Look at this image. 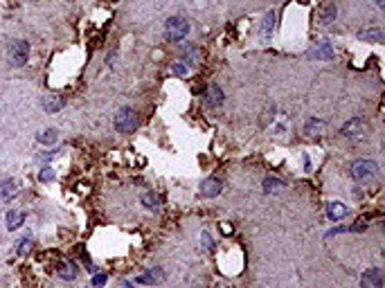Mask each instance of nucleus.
<instances>
[{
    "mask_svg": "<svg viewBox=\"0 0 385 288\" xmlns=\"http://www.w3.org/2000/svg\"><path fill=\"white\" fill-rule=\"evenodd\" d=\"M187 34H190V22H187L185 18L174 16L164 22V38H167L169 43H178V40H182Z\"/></svg>",
    "mask_w": 385,
    "mask_h": 288,
    "instance_id": "1",
    "label": "nucleus"
},
{
    "mask_svg": "<svg viewBox=\"0 0 385 288\" xmlns=\"http://www.w3.org/2000/svg\"><path fill=\"white\" fill-rule=\"evenodd\" d=\"M349 171H352L354 180H358V182H372L378 176V166L372 160H356Z\"/></svg>",
    "mask_w": 385,
    "mask_h": 288,
    "instance_id": "2",
    "label": "nucleus"
},
{
    "mask_svg": "<svg viewBox=\"0 0 385 288\" xmlns=\"http://www.w3.org/2000/svg\"><path fill=\"white\" fill-rule=\"evenodd\" d=\"M138 124H140V120H138V115L131 108H120L115 112V128L120 133H131V130L138 128Z\"/></svg>",
    "mask_w": 385,
    "mask_h": 288,
    "instance_id": "3",
    "label": "nucleus"
},
{
    "mask_svg": "<svg viewBox=\"0 0 385 288\" xmlns=\"http://www.w3.org/2000/svg\"><path fill=\"white\" fill-rule=\"evenodd\" d=\"M28 54H30L28 40H12L10 43V58L14 66H25L28 63Z\"/></svg>",
    "mask_w": 385,
    "mask_h": 288,
    "instance_id": "4",
    "label": "nucleus"
},
{
    "mask_svg": "<svg viewBox=\"0 0 385 288\" xmlns=\"http://www.w3.org/2000/svg\"><path fill=\"white\" fill-rule=\"evenodd\" d=\"M340 133L344 135V138H349V140H354V142H358V140H362L367 135V126L362 124L360 120H352V122H347V124L340 128Z\"/></svg>",
    "mask_w": 385,
    "mask_h": 288,
    "instance_id": "5",
    "label": "nucleus"
},
{
    "mask_svg": "<svg viewBox=\"0 0 385 288\" xmlns=\"http://www.w3.org/2000/svg\"><path fill=\"white\" fill-rule=\"evenodd\" d=\"M383 286V274L378 268H370L362 272L360 277V288H380Z\"/></svg>",
    "mask_w": 385,
    "mask_h": 288,
    "instance_id": "6",
    "label": "nucleus"
},
{
    "mask_svg": "<svg viewBox=\"0 0 385 288\" xmlns=\"http://www.w3.org/2000/svg\"><path fill=\"white\" fill-rule=\"evenodd\" d=\"M221 192H223V184L218 178H208V180H203V184H200V194H203L205 198H214Z\"/></svg>",
    "mask_w": 385,
    "mask_h": 288,
    "instance_id": "7",
    "label": "nucleus"
},
{
    "mask_svg": "<svg viewBox=\"0 0 385 288\" xmlns=\"http://www.w3.org/2000/svg\"><path fill=\"white\" fill-rule=\"evenodd\" d=\"M205 104H208V106H212V108H216V106H221V104H223V90L218 88L216 84H212L208 88V92H205Z\"/></svg>",
    "mask_w": 385,
    "mask_h": 288,
    "instance_id": "8",
    "label": "nucleus"
},
{
    "mask_svg": "<svg viewBox=\"0 0 385 288\" xmlns=\"http://www.w3.org/2000/svg\"><path fill=\"white\" fill-rule=\"evenodd\" d=\"M0 196H2V200H14V196H16V182H14V178L2 180V184H0Z\"/></svg>",
    "mask_w": 385,
    "mask_h": 288,
    "instance_id": "9",
    "label": "nucleus"
},
{
    "mask_svg": "<svg viewBox=\"0 0 385 288\" xmlns=\"http://www.w3.org/2000/svg\"><path fill=\"white\" fill-rule=\"evenodd\" d=\"M164 279V270L162 268H151L149 272H144L138 282H142V284H160Z\"/></svg>",
    "mask_w": 385,
    "mask_h": 288,
    "instance_id": "10",
    "label": "nucleus"
},
{
    "mask_svg": "<svg viewBox=\"0 0 385 288\" xmlns=\"http://www.w3.org/2000/svg\"><path fill=\"white\" fill-rule=\"evenodd\" d=\"M59 274H61V279L72 282V279L77 277V266H74L72 261H61L59 264Z\"/></svg>",
    "mask_w": 385,
    "mask_h": 288,
    "instance_id": "11",
    "label": "nucleus"
},
{
    "mask_svg": "<svg viewBox=\"0 0 385 288\" xmlns=\"http://www.w3.org/2000/svg\"><path fill=\"white\" fill-rule=\"evenodd\" d=\"M326 216H329L331 220H342L344 216H347V207H344L342 202H331L329 210H326Z\"/></svg>",
    "mask_w": 385,
    "mask_h": 288,
    "instance_id": "12",
    "label": "nucleus"
},
{
    "mask_svg": "<svg viewBox=\"0 0 385 288\" xmlns=\"http://www.w3.org/2000/svg\"><path fill=\"white\" fill-rule=\"evenodd\" d=\"M308 56H311V58H331V56H334V48H331L329 43H322L320 48L311 50V52H308Z\"/></svg>",
    "mask_w": 385,
    "mask_h": 288,
    "instance_id": "13",
    "label": "nucleus"
},
{
    "mask_svg": "<svg viewBox=\"0 0 385 288\" xmlns=\"http://www.w3.org/2000/svg\"><path fill=\"white\" fill-rule=\"evenodd\" d=\"M362 40H374V43H383V32L378 30V27H370V30H362L360 34Z\"/></svg>",
    "mask_w": 385,
    "mask_h": 288,
    "instance_id": "14",
    "label": "nucleus"
},
{
    "mask_svg": "<svg viewBox=\"0 0 385 288\" xmlns=\"http://www.w3.org/2000/svg\"><path fill=\"white\" fill-rule=\"evenodd\" d=\"M43 106L48 108V112H56L64 108V99L61 97H46L43 99Z\"/></svg>",
    "mask_w": 385,
    "mask_h": 288,
    "instance_id": "15",
    "label": "nucleus"
},
{
    "mask_svg": "<svg viewBox=\"0 0 385 288\" xmlns=\"http://www.w3.org/2000/svg\"><path fill=\"white\" fill-rule=\"evenodd\" d=\"M23 223V214L20 212H7V230H16Z\"/></svg>",
    "mask_w": 385,
    "mask_h": 288,
    "instance_id": "16",
    "label": "nucleus"
},
{
    "mask_svg": "<svg viewBox=\"0 0 385 288\" xmlns=\"http://www.w3.org/2000/svg\"><path fill=\"white\" fill-rule=\"evenodd\" d=\"M32 243H34L32 232H25V236L20 238V243H18V254H28V252L32 250Z\"/></svg>",
    "mask_w": 385,
    "mask_h": 288,
    "instance_id": "17",
    "label": "nucleus"
},
{
    "mask_svg": "<svg viewBox=\"0 0 385 288\" xmlns=\"http://www.w3.org/2000/svg\"><path fill=\"white\" fill-rule=\"evenodd\" d=\"M282 189V182L277 178H266L264 180V192L266 194H277Z\"/></svg>",
    "mask_w": 385,
    "mask_h": 288,
    "instance_id": "18",
    "label": "nucleus"
},
{
    "mask_svg": "<svg viewBox=\"0 0 385 288\" xmlns=\"http://www.w3.org/2000/svg\"><path fill=\"white\" fill-rule=\"evenodd\" d=\"M322 126H324V122L311 120V122L306 124V128H304V133H306V135H320V133H322Z\"/></svg>",
    "mask_w": 385,
    "mask_h": 288,
    "instance_id": "19",
    "label": "nucleus"
},
{
    "mask_svg": "<svg viewBox=\"0 0 385 288\" xmlns=\"http://www.w3.org/2000/svg\"><path fill=\"white\" fill-rule=\"evenodd\" d=\"M142 205L149 207V210H158V207H160V198L156 196V194H144V196H142Z\"/></svg>",
    "mask_w": 385,
    "mask_h": 288,
    "instance_id": "20",
    "label": "nucleus"
},
{
    "mask_svg": "<svg viewBox=\"0 0 385 288\" xmlns=\"http://www.w3.org/2000/svg\"><path fill=\"white\" fill-rule=\"evenodd\" d=\"M54 140H56V130L54 128L41 130V133H38V142L41 144H54Z\"/></svg>",
    "mask_w": 385,
    "mask_h": 288,
    "instance_id": "21",
    "label": "nucleus"
},
{
    "mask_svg": "<svg viewBox=\"0 0 385 288\" xmlns=\"http://www.w3.org/2000/svg\"><path fill=\"white\" fill-rule=\"evenodd\" d=\"M38 178H41L43 182H52V180H54V171H52L50 166H43L41 174H38Z\"/></svg>",
    "mask_w": 385,
    "mask_h": 288,
    "instance_id": "22",
    "label": "nucleus"
},
{
    "mask_svg": "<svg viewBox=\"0 0 385 288\" xmlns=\"http://www.w3.org/2000/svg\"><path fill=\"white\" fill-rule=\"evenodd\" d=\"M334 16H336V7H334V4H326V7H324V14H322V22L334 20Z\"/></svg>",
    "mask_w": 385,
    "mask_h": 288,
    "instance_id": "23",
    "label": "nucleus"
},
{
    "mask_svg": "<svg viewBox=\"0 0 385 288\" xmlns=\"http://www.w3.org/2000/svg\"><path fill=\"white\" fill-rule=\"evenodd\" d=\"M272 20H275V14L270 12L266 18H264V25H262V32H264V34H268V32L272 30Z\"/></svg>",
    "mask_w": 385,
    "mask_h": 288,
    "instance_id": "24",
    "label": "nucleus"
},
{
    "mask_svg": "<svg viewBox=\"0 0 385 288\" xmlns=\"http://www.w3.org/2000/svg\"><path fill=\"white\" fill-rule=\"evenodd\" d=\"M200 246H203V248H208L210 252L214 250V241H212V236H210L208 232H203V234H200Z\"/></svg>",
    "mask_w": 385,
    "mask_h": 288,
    "instance_id": "25",
    "label": "nucleus"
},
{
    "mask_svg": "<svg viewBox=\"0 0 385 288\" xmlns=\"http://www.w3.org/2000/svg\"><path fill=\"white\" fill-rule=\"evenodd\" d=\"M106 279H108V277H106V274H104V272H100V274H95V277H92V286H95V288H100V286H104V284H106Z\"/></svg>",
    "mask_w": 385,
    "mask_h": 288,
    "instance_id": "26",
    "label": "nucleus"
},
{
    "mask_svg": "<svg viewBox=\"0 0 385 288\" xmlns=\"http://www.w3.org/2000/svg\"><path fill=\"white\" fill-rule=\"evenodd\" d=\"M174 72H176V74H180V76H185L187 72H190V68L182 66V63H176V66H174Z\"/></svg>",
    "mask_w": 385,
    "mask_h": 288,
    "instance_id": "27",
    "label": "nucleus"
},
{
    "mask_svg": "<svg viewBox=\"0 0 385 288\" xmlns=\"http://www.w3.org/2000/svg\"><path fill=\"white\" fill-rule=\"evenodd\" d=\"M376 4H378V7H383V4H385V0H376Z\"/></svg>",
    "mask_w": 385,
    "mask_h": 288,
    "instance_id": "28",
    "label": "nucleus"
}]
</instances>
